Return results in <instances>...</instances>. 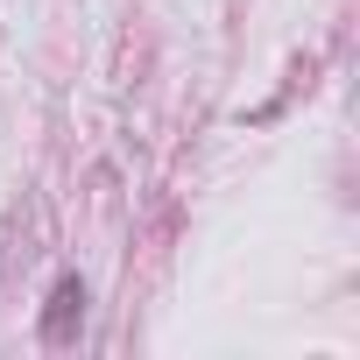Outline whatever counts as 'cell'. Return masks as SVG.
Listing matches in <instances>:
<instances>
[{
  "instance_id": "6da1fadb",
  "label": "cell",
  "mask_w": 360,
  "mask_h": 360,
  "mask_svg": "<svg viewBox=\"0 0 360 360\" xmlns=\"http://www.w3.org/2000/svg\"><path fill=\"white\" fill-rule=\"evenodd\" d=\"M71 318H85V283L64 276L57 297H50V318H43V339H71Z\"/></svg>"
}]
</instances>
